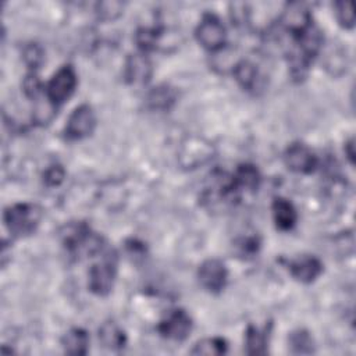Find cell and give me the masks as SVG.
Instances as JSON below:
<instances>
[{"label":"cell","mask_w":356,"mask_h":356,"mask_svg":"<svg viewBox=\"0 0 356 356\" xmlns=\"http://www.w3.org/2000/svg\"><path fill=\"white\" fill-rule=\"evenodd\" d=\"M175 99H177V93L171 86L159 85L147 93L146 103L152 110L164 111V110H168L175 103Z\"/></svg>","instance_id":"cell-16"},{"label":"cell","mask_w":356,"mask_h":356,"mask_svg":"<svg viewBox=\"0 0 356 356\" xmlns=\"http://www.w3.org/2000/svg\"><path fill=\"white\" fill-rule=\"evenodd\" d=\"M285 165L298 174H312L318 167L316 153L302 142L291 143L284 152Z\"/></svg>","instance_id":"cell-7"},{"label":"cell","mask_w":356,"mask_h":356,"mask_svg":"<svg viewBox=\"0 0 356 356\" xmlns=\"http://www.w3.org/2000/svg\"><path fill=\"white\" fill-rule=\"evenodd\" d=\"M64 178H65V170L60 164H53L47 167L42 175L43 184L49 188L58 186L64 181Z\"/></svg>","instance_id":"cell-25"},{"label":"cell","mask_w":356,"mask_h":356,"mask_svg":"<svg viewBox=\"0 0 356 356\" xmlns=\"http://www.w3.org/2000/svg\"><path fill=\"white\" fill-rule=\"evenodd\" d=\"M197 280L207 292L218 293L227 285V280H228L227 267L218 259H207L199 266Z\"/></svg>","instance_id":"cell-8"},{"label":"cell","mask_w":356,"mask_h":356,"mask_svg":"<svg viewBox=\"0 0 356 356\" xmlns=\"http://www.w3.org/2000/svg\"><path fill=\"white\" fill-rule=\"evenodd\" d=\"M122 11V3L120 1H103L97 4V14L103 19H114Z\"/></svg>","instance_id":"cell-26"},{"label":"cell","mask_w":356,"mask_h":356,"mask_svg":"<svg viewBox=\"0 0 356 356\" xmlns=\"http://www.w3.org/2000/svg\"><path fill=\"white\" fill-rule=\"evenodd\" d=\"M291 275L303 284L313 282L323 273V263L316 256H300L289 261Z\"/></svg>","instance_id":"cell-11"},{"label":"cell","mask_w":356,"mask_h":356,"mask_svg":"<svg viewBox=\"0 0 356 356\" xmlns=\"http://www.w3.org/2000/svg\"><path fill=\"white\" fill-rule=\"evenodd\" d=\"M61 346L68 355H86L89 349V335L83 328H71L64 334Z\"/></svg>","instance_id":"cell-15"},{"label":"cell","mask_w":356,"mask_h":356,"mask_svg":"<svg viewBox=\"0 0 356 356\" xmlns=\"http://www.w3.org/2000/svg\"><path fill=\"white\" fill-rule=\"evenodd\" d=\"M100 343L110 350H120L127 343V335L124 330L114 321H106L99 328Z\"/></svg>","instance_id":"cell-14"},{"label":"cell","mask_w":356,"mask_h":356,"mask_svg":"<svg viewBox=\"0 0 356 356\" xmlns=\"http://www.w3.org/2000/svg\"><path fill=\"white\" fill-rule=\"evenodd\" d=\"M228 349V343L221 337H211L203 338L195 343L193 349L191 350L192 355H209V356H218L224 355Z\"/></svg>","instance_id":"cell-20"},{"label":"cell","mask_w":356,"mask_h":356,"mask_svg":"<svg viewBox=\"0 0 356 356\" xmlns=\"http://www.w3.org/2000/svg\"><path fill=\"white\" fill-rule=\"evenodd\" d=\"M273 218L275 227L281 231H289L295 227L298 221V213L292 202L284 197H275L271 204Z\"/></svg>","instance_id":"cell-12"},{"label":"cell","mask_w":356,"mask_h":356,"mask_svg":"<svg viewBox=\"0 0 356 356\" xmlns=\"http://www.w3.org/2000/svg\"><path fill=\"white\" fill-rule=\"evenodd\" d=\"M261 182V175L254 164L242 163L235 171L229 175V186L232 192L241 199L243 192H254L257 191Z\"/></svg>","instance_id":"cell-10"},{"label":"cell","mask_w":356,"mask_h":356,"mask_svg":"<svg viewBox=\"0 0 356 356\" xmlns=\"http://www.w3.org/2000/svg\"><path fill=\"white\" fill-rule=\"evenodd\" d=\"M335 8V17L341 26L349 29L355 25V13L353 6L350 1H337L334 4Z\"/></svg>","instance_id":"cell-23"},{"label":"cell","mask_w":356,"mask_h":356,"mask_svg":"<svg viewBox=\"0 0 356 356\" xmlns=\"http://www.w3.org/2000/svg\"><path fill=\"white\" fill-rule=\"evenodd\" d=\"M232 75L239 86L248 92H253L256 88H259L260 74L257 67L250 60L242 58L236 61L232 65Z\"/></svg>","instance_id":"cell-13"},{"label":"cell","mask_w":356,"mask_h":356,"mask_svg":"<svg viewBox=\"0 0 356 356\" xmlns=\"http://www.w3.org/2000/svg\"><path fill=\"white\" fill-rule=\"evenodd\" d=\"M192 327V317L184 309H174L160 320L157 331L167 339L184 341L189 337Z\"/></svg>","instance_id":"cell-6"},{"label":"cell","mask_w":356,"mask_h":356,"mask_svg":"<svg viewBox=\"0 0 356 356\" xmlns=\"http://www.w3.org/2000/svg\"><path fill=\"white\" fill-rule=\"evenodd\" d=\"M22 58L29 70L32 72H36V70L42 65L44 60V51L38 43H28L22 49Z\"/></svg>","instance_id":"cell-22"},{"label":"cell","mask_w":356,"mask_h":356,"mask_svg":"<svg viewBox=\"0 0 356 356\" xmlns=\"http://www.w3.org/2000/svg\"><path fill=\"white\" fill-rule=\"evenodd\" d=\"M343 150H345V154H346L349 163L353 164V159H355V145H353V139H352V138L345 143Z\"/></svg>","instance_id":"cell-28"},{"label":"cell","mask_w":356,"mask_h":356,"mask_svg":"<svg viewBox=\"0 0 356 356\" xmlns=\"http://www.w3.org/2000/svg\"><path fill=\"white\" fill-rule=\"evenodd\" d=\"M76 83L78 78L74 67L71 64H65L61 68H58V71L54 72V75L46 83V99L54 107H57L71 97L76 88Z\"/></svg>","instance_id":"cell-3"},{"label":"cell","mask_w":356,"mask_h":356,"mask_svg":"<svg viewBox=\"0 0 356 356\" xmlns=\"http://www.w3.org/2000/svg\"><path fill=\"white\" fill-rule=\"evenodd\" d=\"M96 127V115L89 104H79L70 114L64 135L68 140H79L89 136Z\"/></svg>","instance_id":"cell-5"},{"label":"cell","mask_w":356,"mask_h":356,"mask_svg":"<svg viewBox=\"0 0 356 356\" xmlns=\"http://www.w3.org/2000/svg\"><path fill=\"white\" fill-rule=\"evenodd\" d=\"M42 209L35 203H14L4 209L3 221L11 235L26 236L35 232L42 220Z\"/></svg>","instance_id":"cell-1"},{"label":"cell","mask_w":356,"mask_h":356,"mask_svg":"<svg viewBox=\"0 0 356 356\" xmlns=\"http://www.w3.org/2000/svg\"><path fill=\"white\" fill-rule=\"evenodd\" d=\"M97 261H95L88 273V286L89 289L99 295L106 296L111 292L115 277H117V266H118V257L117 252L113 248H106Z\"/></svg>","instance_id":"cell-2"},{"label":"cell","mask_w":356,"mask_h":356,"mask_svg":"<svg viewBox=\"0 0 356 356\" xmlns=\"http://www.w3.org/2000/svg\"><path fill=\"white\" fill-rule=\"evenodd\" d=\"M245 345L248 355H264L267 352V331L249 325L245 334Z\"/></svg>","instance_id":"cell-18"},{"label":"cell","mask_w":356,"mask_h":356,"mask_svg":"<svg viewBox=\"0 0 356 356\" xmlns=\"http://www.w3.org/2000/svg\"><path fill=\"white\" fill-rule=\"evenodd\" d=\"M260 238L257 235H249V236H242L235 241L234 248L238 256L241 257H253L257 254L260 249Z\"/></svg>","instance_id":"cell-21"},{"label":"cell","mask_w":356,"mask_h":356,"mask_svg":"<svg viewBox=\"0 0 356 356\" xmlns=\"http://www.w3.org/2000/svg\"><path fill=\"white\" fill-rule=\"evenodd\" d=\"M288 346L291 353L295 355H310L314 352V341L306 330L292 331L288 338Z\"/></svg>","instance_id":"cell-19"},{"label":"cell","mask_w":356,"mask_h":356,"mask_svg":"<svg viewBox=\"0 0 356 356\" xmlns=\"http://www.w3.org/2000/svg\"><path fill=\"white\" fill-rule=\"evenodd\" d=\"M195 36L197 42L209 51H220L225 44L227 29L216 14L206 13L196 26Z\"/></svg>","instance_id":"cell-4"},{"label":"cell","mask_w":356,"mask_h":356,"mask_svg":"<svg viewBox=\"0 0 356 356\" xmlns=\"http://www.w3.org/2000/svg\"><path fill=\"white\" fill-rule=\"evenodd\" d=\"M22 90H24L25 96L29 99H36L44 90V86L40 82V79L38 78L36 72L29 71L25 75V78L22 81Z\"/></svg>","instance_id":"cell-24"},{"label":"cell","mask_w":356,"mask_h":356,"mask_svg":"<svg viewBox=\"0 0 356 356\" xmlns=\"http://www.w3.org/2000/svg\"><path fill=\"white\" fill-rule=\"evenodd\" d=\"M153 74V65L146 53L136 51L127 57L124 65V78L129 85H146Z\"/></svg>","instance_id":"cell-9"},{"label":"cell","mask_w":356,"mask_h":356,"mask_svg":"<svg viewBox=\"0 0 356 356\" xmlns=\"http://www.w3.org/2000/svg\"><path fill=\"white\" fill-rule=\"evenodd\" d=\"M231 19L235 25H241V24H246L248 22V6L243 3H234L231 4Z\"/></svg>","instance_id":"cell-27"},{"label":"cell","mask_w":356,"mask_h":356,"mask_svg":"<svg viewBox=\"0 0 356 356\" xmlns=\"http://www.w3.org/2000/svg\"><path fill=\"white\" fill-rule=\"evenodd\" d=\"M163 29L157 26H140L135 32V43L138 47V51L142 53H150L156 50L161 42L163 38Z\"/></svg>","instance_id":"cell-17"}]
</instances>
